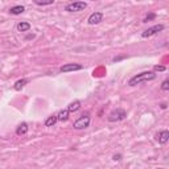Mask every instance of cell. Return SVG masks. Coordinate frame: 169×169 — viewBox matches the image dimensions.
Here are the masks:
<instances>
[{"instance_id": "cell-9", "label": "cell", "mask_w": 169, "mask_h": 169, "mask_svg": "<svg viewBox=\"0 0 169 169\" xmlns=\"http://www.w3.org/2000/svg\"><path fill=\"white\" fill-rule=\"evenodd\" d=\"M28 129H29V127H28V124H27V123L18 124L17 128H16V135H18V136L27 135V134H28Z\"/></svg>"}, {"instance_id": "cell-2", "label": "cell", "mask_w": 169, "mask_h": 169, "mask_svg": "<svg viewBox=\"0 0 169 169\" xmlns=\"http://www.w3.org/2000/svg\"><path fill=\"white\" fill-rule=\"evenodd\" d=\"M127 116V111L123 110V108H116V110H112L108 116H107V120L110 123H116V122H122L124 120Z\"/></svg>"}, {"instance_id": "cell-7", "label": "cell", "mask_w": 169, "mask_h": 169, "mask_svg": "<svg viewBox=\"0 0 169 169\" xmlns=\"http://www.w3.org/2000/svg\"><path fill=\"white\" fill-rule=\"evenodd\" d=\"M83 66L81 64H65L64 66L60 67L61 73H69V71H77V70H82Z\"/></svg>"}, {"instance_id": "cell-4", "label": "cell", "mask_w": 169, "mask_h": 169, "mask_svg": "<svg viewBox=\"0 0 169 169\" xmlns=\"http://www.w3.org/2000/svg\"><path fill=\"white\" fill-rule=\"evenodd\" d=\"M86 8H87L86 2H71L65 7V11L66 12H81V11H85Z\"/></svg>"}, {"instance_id": "cell-17", "label": "cell", "mask_w": 169, "mask_h": 169, "mask_svg": "<svg viewBox=\"0 0 169 169\" xmlns=\"http://www.w3.org/2000/svg\"><path fill=\"white\" fill-rule=\"evenodd\" d=\"M155 18H156V13H153V12H152V13H149V15L145 16V18H144L143 23H148V21H151V20H155Z\"/></svg>"}, {"instance_id": "cell-10", "label": "cell", "mask_w": 169, "mask_h": 169, "mask_svg": "<svg viewBox=\"0 0 169 169\" xmlns=\"http://www.w3.org/2000/svg\"><path fill=\"white\" fill-rule=\"evenodd\" d=\"M28 85V79H25V78H23V79H18V81H16L15 82V85H13V89L16 90V91H20L21 89H24Z\"/></svg>"}, {"instance_id": "cell-15", "label": "cell", "mask_w": 169, "mask_h": 169, "mask_svg": "<svg viewBox=\"0 0 169 169\" xmlns=\"http://www.w3.org/2000/svg\"><path fill=\"white\" fill-rule=\"evenodd\" d=\"M57 119H58L60 122H66L67 119H69V111H67V108L61 110L58 114H57Z\"/></svg>"}, {"instance_id": "cell-22", "label": "cell", "mask_w": 169, "mask_h": 169, "mask_svg": "<svg viewBox=\"0 0 169 169\" xmlns=\"http://www.w3.org/2000/svg\"><path fill=\"white\" fill-rule=\"evenodd\" d=\"M33 37H34V34H29V36L27 37V40H29V39H33Z\"/></svg>"}, {"instance_id": "cell-23", "label": "cell", "mask_w": 169, "mask_h": 169, "mask_svg": "<svg viewBox=\"0 0 169 169\" xmlns=\"http://www.w3.org/2000/svg\"><path fill=\"white\" fill-rule=\"evenodd\" d=\"M156 169H164V168H156Z\"/></svg>"}, {"instance_id": "cell-19", "label": "cell", "mask_w": 169, "mask_h": 169, "mask_svg": "<svg viewBox=\"0 0 169 169\" xmlns=\"http://www.w3.org/2000/svg\"><path fill=\"white\" fill-rule=\"evenodd\" d=\"M161 90H162V91H168V90H169V81H168V79H165L164 82L161 83Z\"/></svg>"}, {"instance_id": "cell-11", "label": "cell", "mask_w": 169, "mask_h": 169, "mask_svg": "<svg viewBox=\"0 0 169 169\" xmlns=\"http://www.w3.org/2000/svg\"><path fill=\"white\" fill-rule=\"evenodd\" d=\"M16 28H17L18 32H28V30L30 29V24L28 21H20L16 25Z\"/></svg>"}, {"instance_id": "cell-20", "label": "cell", "mask_w": 169, "mask_h": 169, "mask_svg": "<svg viewBox=\"0 0 169 169\" xmlns=\"http://www.w3.org/2000/svg\"><path fill=\"white\" fill-rule=\"evenodd\" d=\"M112 160L114 161H120L122 160V155H114L112 156Z\"/></svg>"}, {"instance_id": "cell-18", "label": "cell", "mask_w": 169, "mask_h": 169, "mask_svg": "<svg viewBox=\"0 0 169 169\" xmlns=\"http://www.w3.org/2000/svg\"><path fill=\"white\" fill-rule=\"evenodd\" d=\"M165 70H166V67L162 66V65H156V66H153V73H156V71H165Z\"/></svg>"}, {"instance_id": "cell-8", "label": "cell", "mask_w": 169, "mask_h": 169, "mask_svg": "<svg viewBox=\"0 0 169 169\" xmlns=\"http://www.w3.org/2000/svg\"><path fill=\"white\" fill-rule=\"evenodd\" d=\"M169 140V131L168 129H162L161 132L157 134V141L160 144H166Z\"/></svg>"}, {"instance_id": "cell-3", "label": "cell", "mask_w": 169, "mask_h": 169, "mask_svg": "<svg viewBox=\"0 0 169 169\" xmlns=\"http://www.w3.org/2000/svg\"><path fill=\"white\" fill-rule=\"evenodd\" d=\"M90 126V115H89V112H86V114H83L82 116H79L76 122H74L73 124V127L74 129H85Z\"/></svg>"}, {"instance_id": "cell-6", "label": "cell", "mask_w": 169, "mask_h": 169, "mask_svg": "<svg viewBox=\"0 0 169 169\" xmlns=\"http://www.w3.org/2000/svg\"><path fill=\"white\" fill-rule=\"evenodd\" d=\"M102 20H103V13L97 11V12H92V13L89 16V18H87V24H89V25H97V24H99Z\"/></svg>"}, {"instance_id": "cell-21", "label": "cell", "mask_w": 169, "mask_h": 169, "mask_svg": "<svg viewBox=\"0 0 169 169\" xmlns=\"http://www.w3.org/2000/svg\"><path fill=\"white\" fill-rule=\"evenodd\" d=\"M160 107H161L162 110H165V108L168 107V106H166V103H161V104H160Z\"/></svg>"}, {"instance_id": "cell-13", "label": "cell", "mask_w": 169, "mask_h": 169, "mask_svg": "<svg viewBox=\"0 0 169 169\" xmlns=\"http://www.w3.org/2000/svg\"><path fill=\"white\" fill-rule=\"evenodd\" d=\"M58 122V119H57V115H50V116H48L46 118V120H45V127H53L55 123Z\"/></svg>"}, {"instance_id": "cell-1", "label": "cell", "mask_w": 169, "mask_h": 169, "mask_svg": "<svg viewBox=\"0 0 169 169\" xmlns=\"http://www.w3.org/2000/svg\"><path fill=\"white\" fill-rule=\"evenodd\" d=\"M156 78V73L153 71H143L140 74H136L128 81V85L129 86H136V85H140L141 82H148V81H153Z\"/></svg>"}, {"instance_id": "cell-12", "label": "cell", "mask_w": 169, "mask_h": 169, "mask_svg": "<svg viewBox=\"0 0 169 169\" xmlns=\"http://www.w3.org/2000/svg\"><path fill=\"white\" fill-rule=\"evenodd\" d=\"M66 108L69 111V114H70V112H76V111H78L81 108V102L79 101H74V102H71L70 104H69Z\"/></svg>"}, {"instance_id": "cell-5", "label": "cell", "mask_w": 169, "mask_h": 169, "mask_svg": "<svg viewBox=\"0 0 169 169\" xmlns=\"http://www.w3.org/2000/svg\"><path fill=\"white\" fill-rule=\"evenodd\" d=\"M161 30H164V25H162V24H157V25H153L151 28H148L147 30H144V32L141 33V37L143 39H148V37H152L155 34H157L159 32H161Z\"/></svg>"}, {"instance_id": "cell-14", "label": "cell", "mask_w": 169, "mask_h": 169, "mask_svg": "<svg viewBox=\"0 0 169 169\" xmlns=\"http://www.w3.org/2000/svg\"><path fill=\"white\" fill-rule=\"evenodd\" d=\"M24 11H25V7H24V5H15V7H12L9 9V13L11 15H21Z\"/></svg>"}, {"instance_id": "cell-16", "label": "cell", "mask_w": 169, "mask_h": 169, "mask_svg": "<svg viewBox=\"0 0 169 169\" xmlns=\"http://www.w3.org/2000/svg\"><path fill=\"white\" fill-rule=\"evenodd\" d=\"M36 5H40V7H45V5H52L54 4V0H48V2H40V0H34Z\"/></svg>"}]
</instances>
